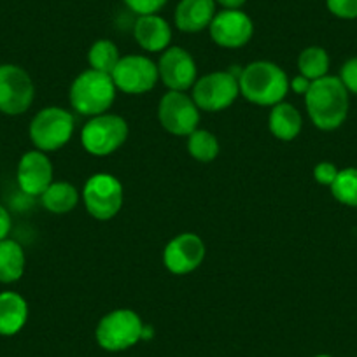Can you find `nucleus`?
I'll use <instances>...</instances> for the list:
<instances>
[{
	"label": "nucleus",
	"instance_id": "1",
	"mask_svg": "<svg viewBox=\"0 0 357 357\" xmlns=\"http://www.w3.org/2000/svg\"><path fill=\"white\" fill-rule=\"evenodd\" d=\"M305 105L314 126L324 132L340 128L349 116V91L335 75L312 81L305 95Z\"/></svg>",
	"mask_w": 357,
	"mask_h": 357
},
{
	"label": "nucleus",
	"instance_id": "2",
	"mask_svg": "<svg viewBox=\"0 0 357 357\" xmlns=\"http://www.w3.org/2000/svg\"><path fill=\"white\" fill-rule=\"evenodd\" d=\"M240 95L250 104L273 107L289 93V77L273 61L257 60L245 65L238 77Z\"/></svg>",
	"mask_w": 357,
	"mask_h": 357
},
{
	"label": "nucleus",
	"instance_id": "3",
	"mask_svg": "<svg viewBox=\"0 0 357 357\" xmlns=\"http://www.w3.org/2000/svg\"><path fill=\"white\" fill-rule=\"evenodd\" d=\"M116 91L118 88L111 75L89 68L81 72L72 82L70 104L75 112L93 118L105 114L111 109L116 100Z\"/></svg>",
	"mask_w": 357,
	"mask_h": 357
},
{
	"label": "nucleus",
	"instance_id": "4",
	"mask_svg": "<svg viewBox=\"0 0 357 357\" xmlns=\"http://www.w3.org/2000/svg\"><path fill=\"white\" fill-rule=\"evenodd\" d=\"M144 322L137 312L118 308L100 319L95 329L97 343L107 352H123L142 340Z\"/></svg>",
	"mask_w": 357,
	"mask_h": 357
},
{
	"label": "nucleus",
	"instance_id": "5",
	"mask_svg": "<svg viewBox=\"0 0 357 357\" xmlns=\"http://www.w3.org/2000/svg\"><path fill=\"white\" fill-rule=\"evenodd\" d=\"M74 116L65 109L53 105V107H44L33 116L29 133L36 149L43 153H53L67 146L74 135Z\"/></svg>",
	"mask_w": 357,
	"mask_h": 357
},
{
	"label": "nucleus",
	"instance_id": "6",
	"mask_svg": "<svg viewBox=\"0 0 357 357\" xmlns=\"http://www.w3.org/2000/svg\"><path fill=\"white\" fill-rule=\"evenodd\" d=\"M128 123L118 114L93 116L81 132L82 147L91 156H109L116 153L128 139Z\"/></svg>",
	"mask_w": 357,
	"mask_h": 357
},
{
	"label": "nucleus",
	"instance_id": "7",
	"mask_svg": "<svg viewBox=\"0 0 357 357\" xmlns=\"http://www.w3.org/2000/svg\"><path fill=\"white\" fill-rule=\"evenodd\" d=\"M125 191L119 178L111 174H95L86 181L82 202L89 215L98 221H109L121 211Z\"/></svg>",
	"mask_w": 357,
	"mask_h": 357
},
{
	"label": "nucleus",
	"instance_id": "8",
	"mask_svg": "<svg viewBox=\"0 0 357 357\" xmlns=\"http://www.w3.org/2000/svg\"><path fill=\"white\" fill-rule=\"evenodd\" d=\"M36 86L25 68L13 63L0 65V112L8 116L25 114L33 104Z\"/></svg>",
	"mask_w": 357,
	"mask_h": 357
},
{
	"label": "nucleus",
	"instance_id": "9",
	"mask_svg": "<svg viewBox=\"0 0 357 357\" xmlns=\"http://www.w3.org/2000/svg\"><path fill=\"white\" fill-rule=\"evenodd\" d=\"M238 95V79L229 70L211 72L197 79L193 86L195 104L205 112H221L231 107Z\"/></svg>",
	"mask_w": 357,
	"mask_h": 357
},
{
	"label": "nucleus",
	"instance_id": "10",
	"mask_svg": "<svg viewBox=\"0 0 357 357\" xmlns=\"http://www.w3.org/2000/svg\"><path fill=\"white\" fill-rule=\"evenodd\" d=\"M160 125L175 137H190L200 125V109L186 91H168L158 105Z\"/></svg>",
	"mask_w": 357,
	"mask_h": 357
},
{
	"label": "nucleus",
	"instance_id": "11",
	"mask_svg": "<svg viewBox=\"0 0 357 357\" xmlns=\"http://www.w3.org/2000/svg\"><path fill=\"white\" fill-rule=\"evenodd\" d=\"M116 88L128 95H144L160 81L158 65L144 54H126L121 56L111 74Z\"/></svg>",
	"mask_w": 357,
	"mask_h": 357
},
{
	"label": "nucleus",
	"instance_id": "12",
	"mask_svg": "<svg viewBox=\"0 0 357 357\" xmlns=\"http://www.w3.org/2000/svg\"><path fill=\"white\" fill-rule=\"evenodd\" d=\"M205 243L195 233H181L167 243L163 250V263L174 275L193 273L205 259Z\"/></svg>",
	"mask_w": 357,
	"mask_h": 357
},
{
	"label": "nucleus",
	"instance_id": "13",
	"mask_svg": "<svg viewBox=\"0 0 357 357\" xmlns=\"http://www.w3.org/2000/svg\"><path fill=\"white\" fill-rule=\"evenodd\" d=\"M208 32L218 46L238 50L252 39L254 23L242 9H222L221 13H215Z\"/></svg>",
	"mask_w": 357,
	"mask_h": 357
},
{
	"label": "nucleus",
	"instance_id": "14",
	"mask_svg": "<svg viewBox=\"0 0 357 357\" xmlns=\"http://www.w3.org/2000/svg\"><path fill=\"white\" fill-rule=\"evenodd\" d=\"M158 74L170 91H188L197 82V61L184 47H168L158 61Z\"/></svg>",
	"mask_w": 357,
	"mask_h": 357
},
{
	"label": "nucleus",
	"instance_id": "15",
	"mask_svg": "<svg viewBox=\"0 0 357 357\" xmlns=\"http://www.w3.org/2000/svg\"><path fill=\"white\" fill-rule=\"evenodd\" d=\"M53 165L46 153L36 149L22 156L18 163L20 190L29 197H40L53 181Z\"/></svg>",
	"mask_w": 357,
	"mask_h": 357
},
{
	"label": "nucleus",
	"instance_id": "16",
	"mask_svg": "<svg viewBox=\"0 0 357 357\" xmlns=\"http://www.w3.org/2000/svg\"><path fill=\"white\" fill-rule=\"evenodd\" d=\"M133 37L147 53H161L170 46L172 29L167 20L160 15L139 16L133 26Z\"/></svg>",
	"mask_w": 357,
	"mask_h": 357
},
{
	"label": "nucleus",
	"instance_id": "17",
	"mask_svg": "<svg viewBox=\"0 0 357 357\" xmlns=\"http://www.w3.org/2000/svg\"><path fill=\"white\" fill-rule=\"evenodd\" d=\"M215 6L214 0H181L174 13L175 26L186 33L208 29L215 16Z\"/></svg>",
	"mask_w": 357,
	"mask_h": 357
},
{
	"label": "nucleus",
	"instance_id": "18",
	"mask_svg": "<svg viewBox=\"0 0 357 357\" xmlns=\"http://www.w3.org/2000/svg\"><path fill=\"white\" fill-rule=\"evenodd\" d=\"M29 321V303L15 291L0 293V336H15Z\"/></svg>",
	"mask_w": 357,
	"mask_h": 357
},
{
	"label": "nucleus",
	"instance_id": "19",
	"mask_svg": "<svg viewBox=\"0 0 357 357\" xmlns=\"http://www.w3.org/2000/svg\"><path fill=\"white\" fill-rule=\"evenodd\" d=\"M268 128L275 139L291 142L296 139L303 128V118L294 105L280 102L273 105L268 116Z\"/></svg>",
	"mask_w": 357,
	"mask_h": 357
},
{
	"label": "nucleus",
	"instance_id": "20",
	"mask_svg": "<svg viewBox=\"0 0 357 357\" xmlns=\"http://www.w3.org/2000/svg\"><path fill=\"white\" fill-rule=\"evenodd\" d=\"M25 250L16 240H0V284H15L25 273Z\"/></svg>",
	"mask_w": 357,
	"mask_h": 357
},
{
	"label": "nucleus",
	"instance_id": "21",
	"mask_svg": "<svg viewBox=\"0 0 357 357\" xmlns=\"http://www.w3.org/2000/svg\"><path fill=\"white\" fill-rule=\"evenodd\" d=\"M44 208L51 214H67L79 204V191L70 183H53L40 195Z\"/></svg>",
	"mask_w": 357,
	"mask_h": 357
},
{
	"label": "nucleus",
	"instance_id": "22",
	"mask_svg": "<svg viewBox=\"0 0 357 357\" xmlns=\"http://www.w3.org/2000/svg\"><path fill=\"white\" fill-rule=\"evenodd\" d=\"M298 70L308 81H317L326 77L329 70V54L324 47L310 46L298 56Z\"/></svg>",
	"mask_w": 357,
	"mask_h": 357
},
{
	"label": "nucleus",
	"instance_id": "23",
	"mask_svg": "<svg viewBox=\"0 0 357 357\" xmlns=\"http://www.w3.org/2000/svg\"><path fill=\"white\" fill-rule=\"evenodd\" d=\"M119 60H121V54H119L118 46L109 39L97 40V43L91 44L88 51L89 68L104 72V74L111 75Z\"/></svg>",
	"mask_w": 357,
	"mask_h": 357
},
{
	"label": "nucleus",
	"instance_id": "24",
	"mask_svg": "<svg viewBox=\"0 0 357 357\" xmlns=\"http://www.w3.org/2000/svg\"><path fill=\"white\" fill-rule=\"evenodd\" d=\"M188 153L191 158L202 163H211L219 154L218 137L207 130H195L188 137Z\"/></svg>",
	"mask_w": 357,
	"mask_h": 357
},
{
	"label": "nucleus",
	"instance_id": "25",
	"mask_svg": "<svg viewBox=\"0 0 357 357\" xmlns=\"http://www.w3.org/2000/svg\"><path fill=\"white\" fill-rule=\"evenodd\" d=\"M331 193L340 204L357 207V168H345L336 175L331 184Z\"/></svg>",
	"mask_w": 357,
	"mask_h": 357
},
{
	"label": "nucleus",
	"instance_id": "26",
	"mask_svg": "<svg viewBox=\"0 0 357 357\" xmlns=\"http://www.w3.org/2000/svg\"><path fill=\"white\" fill-rule=\"evenodd\" d=\"M329 13L340 20L357 18V0H326Z\"/></svg>",
	"mask_w": 357,
	"mask_h": 357
},
{
	"label": "nucleus",
	"instance_id": "27",
	"mask_svg": "<svg viewBox=\"0 0 357 357\" xmlns=\"http://www.w3.org/2000/svg\"><path fill=\"white\" fill-rule=\"evenodd\" d=\"M126 8L132 9L135 15L146 16V15H158L161 9L167 6L168 0H123Z\"/></svg>",
	"mask_w": 357,
	"mask_h": 357
},
{
	"label": "nucleus",
	"instance_id": "28",
	"mask_svg": "<svg viewBox=\"0 0 357 357\" xmlns=\"http://www.w3.org/2000/svg\"><path fill=\"white\" fill-rule=\"evenodd\" d=\"M340 79H342L343 86H345L349 93L357 95V56L350 58V60L343 63Z\"/></svg>",
	"mask_w": 357,
	"mask_h": 357
},
{
	"label": "nucleus",
	"instance_id": "29",
	"mask_svg": "<svg viewBox=\"0 0 357 357\" xmlns=\"http://www.w3.org/2000/svg\"><path fill=\"white\" fill-rule=\"evenodd\" d=\"M338 168L335 167V163H329V161H321V163L315 165L314 168V178L322 186H329L335 183L336 175H338Z\"/></svg>",
	"mask_w": 357,
	"mask_h": 357
},
{
	"label": "nucleus",
	"instance_id": "30",
	"mask_svg": "<svg viewBox=\"0 0 357 357\" xmlns=\"http://www.w3.org/2000/svg\"><path fill=\"white\" fill-rule=\"evenodd\" d=\"M11 215H9L8 208L4 205H0V240L8 238L9 233H11Z\"/></svg>",
	"mask_w": 357,
	"mask_h": 357
},
{
	"label": "nucleus",
	"instance_id": "31",
	"mask_svg": "<svg viewBox=\"0 0 357 357\" xmlns=\"http://www.w3.org/2000/svg\"><path fill=\"white\" fill-rule=\"evenodd\" d=\"M310 84L312 81H308L307 77H303V75H296V77L293 79V81H289V88L293 89L294 93L296 95H307V91L310 89Z\"/></svg>",
	"mask_w": 357,
	"mask_h": 357
},
{
	"label": "nucleus",
	"instance_id": "32",
	"mask_svg": "<svg viewBox=\"0 0 357 357\" xmlns=\"http://www.w3.org/2000/svg\"><path fill=\"white\" fill-rule=\"evenodd\" d=\"M222 9H242L247 0H214Z\"/></svg>",
	"mask_w": 357,
	"mask_h": 357
},
{
	"label": "nucleus",
	"instance_id": "33",
	"mask_svg": "<svg viewBox=\"0 0 357 357\" xmlns=\"http://www.w3.org/2000/svg\"><path fill=\"white\" fill-rule=\"evenodd\" d=\"M153 335H154L153 328H151V326H146V324H144V329H142V340H149V338H153Z\"/></svg>",
	"mask_w": 357,
	"mask_h": 357
},
{
	"label": "nucleus",
	"instance_id": "34",
	"mask_svg": "<svg viewBox=\"0 0 357 357\" xmlns=\"http://www.w3.org/2000/svg\"><path fill=\"white\" fill-rule=\"evenodd\" d=\"M315 357H333V356H329V354H319V356H315Z\"/></svg>",
	"mask_w": 357,
	"mask_h": 357
}]
</instances>
